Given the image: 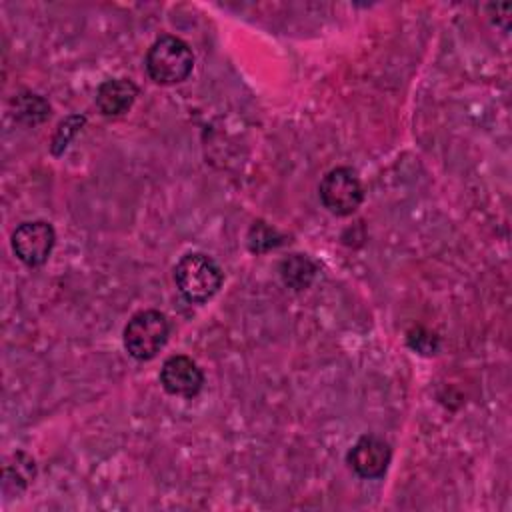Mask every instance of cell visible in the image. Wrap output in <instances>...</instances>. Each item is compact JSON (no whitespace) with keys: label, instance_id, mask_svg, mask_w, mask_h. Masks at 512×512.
I'll use <instances>...</instances> for the list:
<instances>
[{"label":"cell","instance_id":"6da1fadb","mask_svg":"<svg viewBox=\"0 0 512 512\" xmlns=\"http://www.w3.org/2000/svg\"><path fill=\"white\" fill-rule=\"evenodd\" d=\"M178 292L192 304H204L222 288L224 272L204 252H188L174 266Z\"/></svg>","mask_w":512,"mask_h":512},{"label":"cell","instance_id":"7a4b0ae2","mask_svg":"<svg viewBox=\"0 0 512 512\" xmlns=\"http://www.w3.org/2000/svg\"><path fill=\"white\" fill-rule=\"evenodd\" d=\"M192 68V48L178 36L164 34L156 38L146 52V72L160 86L184 82L192 74Z\"/></svg>","mask_w":512,"mask_h":512},{"label":"cell","instance_id":"3957f363","mask_svg":"<svg viewBox=\"0 0 512 512\" xmlns=\"http://www.w3.org/2000/svg\"><path fill=\"white\" fill-rule=\"evenodd\" d=\"M170 324L166 314L154 308L140 310L132 314L122 332V342L126 352L140 362L152 360L168 342Z\"/></svg>","mask_w":512,"mask_h":512},{"label":"cell","instance_id":"277c9868","mask_svg":"<svg viewBox=\"0 0 512 512\" xmlns=\"http://www.w3.org/2000/svg\"><path fill=\"white\" fill-rule=\"evenodd\" d=\"M318 194L324 208L336 216L354 214L364 200L362 182L348 166H336L328 170L320 180Z\"/></svg>","mask_w":512,"mask_h":512},{"label":"cell","instance_id":"5b68a950","mask_svg":"<svg viewBox=\"0 0 512 512\" xmlns=\"http://www.w3.org/2000/svg\"><path fill=\"white\" fill-rule=\"evenodd\" d=\"M54 244L56 232L46 220L22 222L12 232V250L16 258L30 268L42 266L50 258Z\"/></svg>","mask_w":512,"mask_h":512},{"label":"cell","instance_id":"8992f818","mask_svg":"<svg viewBox=\"0 0 512 512\" xmlns=\"http://www.w3.org/2000/svg\"><path fill=\"white\" fill-rule=\"evenodd\" d=\"M392 460L390 444L374 434H364L356 440V444L348 450L346 462L348 466L366 480H376L386 474L388 464Z\"/></svg>","mask_w":512,"mask_h":512},{"label":"cell","instance_id":"52a82bcc","mask_svg":"<svg viewBox=\"0 0 512 512\" xmlns=\"http://www.w3.org/2000/svg\"><path fill=\"white\" fill-rule=\"evenodd\" d=\"M160 384L170 396L192 398L202 390L204 374L190 356L174 354L160 368Z\"/></svg>","mask_w":512,"mask_h":512},{"label":"cell","instance_id":"ba28073f","mask_svg":"<svg viewBox=\"0 0 512 512\" xmlns=\"http://www.w3.org/2000/svg\"><path fill=\"white\" fill-rule=\"evenodd\" d=\"M138 96V86L130 78H108L96 90V106L108 116L116 118L126 114Z\"/></svg>","mask_w":512,"mask_h":512},{"label":"cell","instance_id":"9c48e42d","mask_svg":"<svg viewBox=\"0 0 512 512\" xmlns=\"http://www.w3.org/2000/svg\"><path fill=\"white\" fill-rule=\"evenodd\" d=\"M278 274L284 286L292 290H306L314 282L318 266L306 254H290L280 262Z\"/></svg>","mask_w":512,"mask_h":512},{"label":"cell","instance_id":"30bf717a","mask_svg":"<svg viewBox=\"0 0 512 512\" xmlns=\"http://www.w3.org/2000/svg\"><path fill=\"white\" fill-rule=\"evenodd\" d=\"M12 116L28 126L40 124L50 116V104L36 92H20L12 98Z\"/></svg>","mask_w":512,"mask_h":512},{"label":"cell","instance_id":"8fae6325","mask_svg":"<svg viewBox=\"0 0 512 512\" xmlns=\"http://www.w3.org/2000/svg\"><path fill=\"white\" fill-rule=\"evenodd\" d=\"M36 478V462L26 452L12 454L4 464V490L14 486V492H22Z\"/></svg>","mask_w":512,"mask_h":512},{"label":"cell","instance_id":"7c38bea8","mask_svg":"<svg viewBox=\"0 0 512 512\" xmlns=\"http://www.w3.org/2000/svg\"><path fill=\"white\" fill-rule=\"evenodd\" d=\"M282 242H284V236L276 228H272L270 224H266L262 220H256L246 234V246L254 254H264V252L280 246Z\"/></svg>","mask_w":512,"mask_h":512},{"label":"cell","instance_id":"4fadbf2b","mask_svg":"<svg viewBox=\"0 0 512 512\" xmlns=\"http://www.w3.org/2000/svg\"><path fill=\"white\" fill-rule=\"evenodd\" d=\"M84 124H86V118L80 116V114H72V116L64 118V120L58 124L54 136H52L50 152H52L54 156H60V154L68 148V144L72 142V138L82 130Z\"/></svg>","mask_w":512,"mask_h":512}]
</instances>
